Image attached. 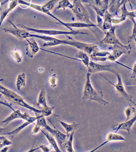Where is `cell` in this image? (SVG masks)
<instances>
[{
	"instance_id": "6da1fadb",
	"label": "cell",
	"mask_w": 136,
	"mask_h": 152,
	"mask_svg": "<svg viewBox=\"0 0 136 152\" xmlns=\"http://www.w3.org/2000/svg\"><path fill=\"white\" fill-rule=\"evenodd\" d=\"M59 45H69L77 48L80 50L86 53L89 56L98 50L97 45L86 43L73 39L71 37L67 36L65 39H60L53 37L52 41L45 42L43 45V47H53Z\"/></svg>"
},
{
	"instance_id": "7a4b0ae2",
	"label": "cell",
	"mask_w": 136,
	"mask_h": 152,
	"mask_svg": "<svg viewBox=\"0 0 136 152\" xmlns=\"http://www.w3.org/2000/svg\"><path fill=\"white\" fill-rule=\"evenodd\" d=\"M0 93L10 102L15 105L22 107L33 111L35 114L43 115L44 111L42 109H38L31 106L24 101L21 97L15 91L0 84Z\"/></svg>"
},
{
	"instance_id": "3957f363",
	"label": "cell",
	"mask_w": 136,
	"mask_h": 152,
	"mask_svg": "<svg viewBox=\"0 0 136 152\" xmlns=\"http://www.w3.org/2000/svg\"><path fill=\"white\" fill-rule=\"evenodd\" d=\"M91 74L87 72L86 79L82 99L85 100L94 101L102 106H105L108 102L103 98V92L96 90L91 82L90 76Z\"/></svg>"
},
{
	"instance_id": "277c9868",
	"label": "cell",
	"mask_w": 136,
	"mask_h": 152,
	"mask_svg": "<svg viewBox=\"0 0 136 152\" xmlns=\"http://www.w3.org/2000/svg\"><path fill=\"white\" fill-rule=\"evenodd\" d=\"M8 21L11 24V27L4 28L3 29V31L6 33L12 35L20 40H23L28 38H37L48 42L51 41L52 40V37L50 36L32 34L25 29L20 28L17 27L11 21L9 20Z\"/></svg>"
},
{
	"instance_id": "5b68a950",
	"label": "cell",
	"mask_w": 136,
	"mask_h": 152,
	"mask_svg": "<svg viewBox=\"0 0 136 152\" xmlns=\"http://www.w3.org/2000/svg\"><path fill=\"white\" fill-rule=\"evenodd\" d=\"M36 125L39 126L40 128L43 127L47 130L48 133L53 136L57 141L60 147H62L63 145L68 136L67 134H65L57 129L54 126V128H52L48 124L45 117L41 115L37 119Z\"/></svg>"
},
{
	"instance_id": "8992f818",
	"label": "cell",
	"mask_w": 136,
	"mask_h": 152,
	"mask_svg": "<svg viewBox=\"0 0 136 152\" xmlns=\"http://www.w3.org/2000/svg\"><path fill=\"white\" fill-rule=\"evenodd\" d=\"M116 27L112 26L108 31L105 32V36L102 40L99 42L100 45H113V46L121 48L126 50L130 53L131 47V45H125L122 43L117 39L116 34Z\"/></svg>"
},
{
	"instance_id": "52a82bcc",
	"label": "cell",
	"mask_w": 136,
	"mask_h": 152,
	"mask_svg": "<svg viewBox=\"0 0 136 152\" xmlns=\"http://www.w3.org/2000/svg\"><path fill=\"white\" fill-rule=\"evenodd\" d=\"M24 29L26 31L39 34L45 35L46 36L57 35H87L88 34L83 32L78 31H63L57 30L38 29L32 28L24 26Z\"/></svg>"
},
{
	"instance_id": "ba28073f",
	"label": "cell",
	"mask_w": 136,
	"mask_h": 152,
	"mask_svg": "<svg viewBox=\"0 0 136 152\" xmlns=\"http://www.w3.org/2000/svg\"><path fill=\"white\" fill-rule=\"evenodd\" d=\"M82 3L81 0H73L74 7L72 10L80 22L92 24V22L90 20L88 10Z\"/></svg>"
},
{
	"instance_id": "9c48e42d",
	"label": "cell",
	"mask_w": 136,
	"mask_h": 152,
	"mask_svg": "<svg viewBox=\"0 0 136 152\" xmlns=\"http://www.w3.org/2000/svg\"><path fill=\"white\" fill-rule=\"evenodd\" d=\"M96 11L97 16L103 17L109 7V0H81Z\"/></svg>"
},
{
	"instance_id": "30bf717a",
	"label": "cell",
	"mask_w": 136,
	"mask_h": 152,
	"mask_svg": "<svg viewBox=\"0 0 136 152\" xmlns=\"http://www.w3.org/2000/svg\"><path fill=\"white\" fill-rule=\"evenodd\" d=\"M88 69V72L91 74L99 72H107L117 74L118 72L115 66L111 64H102L97 63L93 61H90Z\"/></svg>"
},
{
	"instance_id": "8fae6325",
	"label": "cell",
	"mask_w": 136,
	"mask_h": 152,
	"mask_svg": "<svg viewBox=\"0 0 136 152\" xmlns=\"http://www.w3.org/2000/svg\"><path fill=\"white\" fill-rule=\"evenodd\" d=\"M117 76V84H114L113 83L111 82L109 80L107 79L106 77L103 76V75H101L103 77V78L105 79L106 80L107 82H109V83H111L112 85L113 86L116 91H117V94L119 95L121 97H123L124 99L126 100L129 102H131L133 103L135 105V103L132 100V97L130 96L127 93V92L125 90V86H124V84H123V81H122L121 77V75H120L119 73H118L116 75Z\"/></svg>"
},
{
	"instance_id": "7c38bea8",
	"label": "cell",
	"mask_w": 136,
	"mask_h": 152,
	"mask_svg": "<svg viewBox=\"0 0 136 152\" xmlns=\"http://www.w3.org/2000/svg\"><path fill=\"white\" fill-rule=\"evenodd\" d=\"M126 4H124L121 7V15L119 18H113L112 23L118 24L124 22L128 17L132 22L133 23H136V11H129L126 9Z\"/></svg>"
},
{
	"instance_id": "4fadbf2b",
	"label": "cell",
	"mask_w": 136,
	"mask_h": 152,
	"mask_svg": "<svg viewBox=\"0 0 136 152\" xmlns=\"http://www.w3.org/2000/svg\"><path fill=\"white\" fill-rule=\"evenodd\" d=\"M32 116L30 115L27 113H23L19 110H13V112L10 115L2 121L0 123V125L3 124H7L12 121L16 119H21L24 121L28 120Z\"/></svg>"
},
{
	"instance_id": "5bb4252c",
	"label": "cell",
	"mask_w": 136,
	"mask_h": 152,
	"mask_svg": "<svg viewBox=\"0 0 136 152\" xmlns=\"http://www.w3.org/2000/svg\"><path fill=\"white\" fill-rule=\"evenodd\" d=\"M25 40L27 41L26 53L29 57L32 58L39 52L40 48L34 38L26 39Z\"/></svg>"
},
{
	"instance_id": "9a60e30c",
	"label": "cell",
	"mask_w": 136,
	"mask_h": 152,
	"mask_svg": "<svg viewBox=\"0 0 136 152\" xmlns=\"http://www.w3.org/2000/svg\"><path fill=\"white\" fill-rule=\"evenodd\" d=\"M136 120V117L135 116L128 120L115 125L113 127V130L115 131V133H117L118 131L124 130L127 131L129 134L131 132V128L133 124L135 122Z\"/></svg>"
},
{
	"instance_id": "2e32d148",
	"label": "cell",
	"mask_w": 136,
	"mask_h": 152,
	"mask_svg": "<svg viewBox=\"0 0 136 152\" xmlns=\"http://www.w3.org/2000/svg\"><path fill=\"white\" fill-rule=\"evenodd\" d=\"M115 48L113 49V50L112 52L110 53V55L108 56L107 57L108 60H110L111 61H113V62H116L117 63L121 65L124 66L126 68H129V69H132L131 68H129L126 66L124 65L121 64V63H118L116 61V60L118 58H119L122 55L124 54H126V53H129V52H128L126 50L124 49V48H121L118 47H116V46H113Z\"/></svg>"
},
{
	"instance_id": "e0dca14e",
	"label": "cell",
	"mask_w": 136,
	"mask_h": 152,
	"mask_svg": "<svg viewBox=\"0 0 136 152\" xmlns=\"http://www.w3.org/2000/svg\"><path fill=\"white\" fill-rule=\"evenodd\" d=\"M126 141V139L124 137L122 136V135H120L117 134L116 133H108L107 135L106 140L105 141L101 144L98 147H96V148L93 149L90 152H95V151L97 150V149H99L101 147H103V146L105 145L108 142H112V141Z\"/></svg>"
},
{
	"instance_id": "ac0fdd59",
	"label": "cell",
	"mask_w": 136,
	"mask_h": 152,
	"mask_svg": "<svg viewBox=\"0 0 136 152\" xmlns=\"http://www.w3.org/2000/svg\"><path fill=\"white\" fill-rule=\"evenodd\" d=\"M40 115H37L36 117L32 116L31 118L28 120L25 121V122L20 125V126H18L15 129L13 130L11 132H8L4 134V135H13L14 134H17V133H19L20 132L24 129L25 127H27L29 125H31V124H33L34 122L36 121L37 119L40 116Z\"/></svg>"
},
{
	"instance_id": "d6986e66",
	"label": "cell",
	"mask_w": 136,
	"mask_h": 152,
	"mask_svg": "<svg viewBox=\"0 0 136 152\" xmlns=\"http://www.w3.org/2000/svg\"><path fill=\"white\" fill-rule=\"evenodd\" d=\"M110 53V52L107 51H100L98 50L92 53L89 56L94 61L104 62L108 60L107 57Z\"/></svg>"
},
{
	"instance_id": "ffe728a7",
	"label": "cell",
	"mask_w": 136,
	"mask_h": 152,
	"mask_svg": "<svg viewBox=\"0 0 136 152\" xmlns=\"http://www.w3.org/2000/svg\"><path fill=\"white\" fill-rule=\"evenodd\" d=\"M18 4V1H9L7 8L4 9L0 12V27L9 12L14 10Z\"/></svg>"
},
{
	"instance_id": "44dd1931",
	"label": "cell",
	"mask_w": 136,
	"mask_h": 152,
	"mask_svg": "<svg viewBox=\"0 0 136 152\" xmlns=\"http://www.w3.org/2000/svg\"><path fill=\"white\" fill-rule=\"evenodd\" d=\"M103 23L102 24V30L104 32L108 31L112 27L113 16L107 10L104 14L103 17Z\"/></svg>"
},
{
	"instance_id": "7402d4cb",
	"label": "cell",
	"mask_w": 136,
	"mask_h": 152,
	"mask_svg": "<svg viewBox=\"0 0 136 152\" xmlns=\"http://www.w3.org/2000/svg\"><path fill=\"white\" fill-rule=\"evenodd\" d=\"M40 131L46 137L51 147H52V148H53L55 151L56 152H61V151L60 150V148H59L54 137L52 135H51L50 133H46V132L43 131L41 129Z\"/></svg>"
},
{
	"instance_id": "603a6c76",
	"label": "cell",
	"mask_w": 136,
	"mask_h": 152,
	"mask_svg": "<svg viewBox=\"0 0 136 152\" xmlns=\"http://www.w3.org/2000/svg\"><path fill=\"white\" fill-rule=\"evenodd\" d=\"M75 59L77 61H81L85 66L88 68L89 66L90 59H89V56L86 53L80 50L78 53L75 56Z\"/></svg>"
},
{
	"instance_id": "cb8c5ba5",
	"label": "cell",
	"mask_w": 136,
	"mask_h": 152,
	"mask_svg": "<svg viewBox=\"0 0 136 152\" xmlns=\"http://www.w3.org/2000/svg\"><path fill=\"white\" fill-rule=\"evenodd\" d=\"M59 123L61 124V126L64 127L66 132V134L69 135V134L74 131H75L80 126V124L73 123V124H67L63 121H60Z\"/></svg>"
},
{
	"instance_id": "d4e9b609",
	"label": "cell",
	"mask_w": 136,
	"mask_h": 152,
	"mask_svg": "<svg viewBox=\"0 0 136 152\" xmlns=\"http://www.w3.org/2000/svg\"><path fill=\"white\" fill-rule=\"evenodd\" d=\"M75 131L72 132L67 137L66 141L63 145L62 147L65 148L67 152H74L73 148V141L74 139V135Z\"/></svg>"
},
{
	"instance_id": "484cf974",
	"label": "cell",
	"mask_w": 136,
	"mask_h": 152,
	"mask_svg": "<svg viewBox=\"0 0 136 152\" xmlns=\"http://www.w3.org/2000/svg\"><path fill=\"white\" fill-rule=\"evenodd\" d=\"M26 76L25 73H20L17 76L16 87L17 90L20 91L26 85Z\"/></svg>"
},
{
	"instance_id": "4316f807",
	"label": "cell",
	"mask_w": 136,
	"mask_h": 152,
	"mask_svg": "<svg viewBox=\"0 0 136 152\" xmlns=\"http://www.w3.org/2000/svg\"><path fill=\"white\" fill-rule=\"evenodd\" d=\"M37 105L42 107V108H46L49 106L47 104L46 97V93L44 89H42L38 96Z\"/></svg>"
},
{
	"instance_id": "83f0119b",
	"label": "cell",
	"mask_w": 136,
	"mask_h": 152,
	"mask_svg": "<svg viewBox=\"0 0 136 152\" xmlns=\"http://www.w3.org/2000/svg\"><path fill=\"white\" fill-rule=\"evenodd\" d=\"M73 7L74 6L73 4L71 3L69 0H61L59 1L55 10H57L60 9L65 10L66 9H69L72 10Z\"/></svg>"
},
{
	"instance_id": "f1b7e54d",
	"label": "cell",
	"mask_w": 136,
	"mask_h": 152,
	"mask_svg": "<svg viewBox=\"0 0 136 152\" xmlns=\"http://www.w3.org/2000/svg\"><path fill=\"white\" fill-rule=\"evenodd\" d=\"M12 57L17 63H20L23 60V56L21 52L18 49H15L11 53Z\"/></svg>"
},
{
	"instance_id": "f546056e",
	"label": "cell",
	"mask_w": 136,
	"mask_h": 152,
	"mask_svg": "<svg viewBox=\"0 0 136 152\" xmlns=\"http://www.w3.org/2000/svg\"><path fill=\"white\" fill-rule=\"evenodd\" d=\"M135 108L131 105H129L128 107L126 108L125 110V114L126 115V119L125 121H126L131 119L134 114L135 113Z\"/></svg>"
},
{
	"instance_id": "4dcf8cb0",
	"label": "cell",
	"mask_w": 136,
	"mask_h": 152,
	"mask_svg": "<svg viewBox=\"0 0 136 152\" xmlns=\"http://www.w3.org/2000/svg\"><path fill=\"white\" fill-rule=\"evenodd\" d=\"M12 144V142L4 136H0V150L5 146H9Z\"/></svg>"
},
{
	"instance_id": "1f68e13d",
	"label": "cell",
	"mask_w": 136,
	"mask_h": 152,
	"mask_svg": "<svg viewBox=\"0 0 136 152\" xmlns=\"http://www.w3.org/2000/svg\"><path fill=\"white\" fill-rule=\"evenodd\" d=\"M57 80V76L56 74H53L50 77L49 79V82L52 88H55L56 87Z\"/></svg>"
},
{
	"instance_id": "d6a6232c",
	"label": "cell",
	"mask_w": 136,
	"mask_h": 152,
	"mask_svg": "<svg viewBox=\"0 0 136 152\" xmlns=\"http://www.w3.org/2000/svg\"><path fill=\"white\" fill-rule=\"evenodd\" d=\"M136 23H133V30H132V34L131 36L129 37L128 39V43L131 42V41H134V42L136 43Z\"/></svg>"
},
{
	"instance_id": "836d02e7",
	"label": "cell",
	"mask_w": 136,
	"mask_h": 152,
	"mask_svg": "<svg viewBox=\"0 0 136 152\" xmlns=\"http://www.w3.org/2000/svg\"><path fill=\"white\" fill-rule=\"evenodd\" d=\"M39 148H41L43 152H48L50 151L51 148L50 147H48L46 145H42L39 146Z\"/></svg>"
},
{
	"instance_id": "e575fe53",
	"label": "cell",
	"mask_w": 136,
	"mask_h": 152,
	"mask_svg": "<svg viewBox=\"0 0 136 152\" xmlns=\"http://www.w3.org/2000/svg\"><path fill=\"white\" fill-rule=\"evenodd\" d=\"M135 1L136 0H121L120 6L121 7L124 4H126V3L128 2L129 3H131V2H134V3H135Z\"/></svg>"
},
{
	"instance_id": "d590c367",
	"label": "cell",
	"mask_w": 136,
	"mask_h": 152,
	"mask_svg": "<svg viewBox=\"0 0 136 152\" xmlns=\"http://www.w3.org/2000/svg\"><path fill=\"white\" fill-rule=\"evenodd\" d=\"M2 95L1 94H0V98L2 97ZM0 104H3V105H5V106H7L8 107L10 108V109H11L12 110H14L13 108L11 106V105H10V104H8V103H6L5 102H2V101L0 100Z\"/></svg>"
},
{
	"instance_id": "8d00e7d4",
	"label": "cell",
	"mask_w": 136,
	"mask_h": 152,
	"mask_svg": "<svg viewBox=\"0 0 136 152\" xmlns=\"http://www.w3.org/2000/svg\"><path fill=\"white\" fill-rule=\"evenodd\" d=\"M132 71L131 77L132 78H135L136 77V64H135L133 66V68L132 69Z\"/></svg>"
},
{
	"instance_id": "74e56055",
	"label": "cell",
	"mask_w": 136,
	"mask_h": 152,
	"mask_svg": "<svg viewBox=\"0 0 136 152\" xmlns=\"http://www.w3.org/2000/svg\"><path fill=\"white\" fill-rule=\"evenodd\" d=\"M10 148V147H8V146H5V147H3V148H2L0 150V152H7L9 151Z\"/></svg>"
},
{
	"instance_id": "f35d334b",
	"label": "cell",
	"mask_w": 136,
	"mask_h": 152,
	"mask_svg": "<svg viewBox=\"0 0 136 152\" xmlns=\"http://www.w3.org/2000/svg\"><path fill=\"white\" fill-rule=\"evenodd\" d=\"M0 126H1V125H0ZM4 128H3L2 127H0V133H1V132L4 130Z\"/></svg>"
},
{
	"instance_id": "ab89813d",
	"label": "cell",
	"mask_w": 136,
	"mask_h": 152,
	"mask_svg": "<svg viewBox=\"0 0 136 152\" xmlns=\"http://www.w3.org/2000/svg\"><path fill=\"white\" fill-rule=\"evenodd\" d=\"M3 81H4V79H0V82Z\"/></svg>"
},
{
	"instance_id": "60d3db41",
	"label": "cell",
	"mask_w": 136,
	"mask_h": 152,
	"mask_svg": "<svg viewBox=\"0 0 136 152\" xmlns=\"http://www.w3.org/2000/svg\"><path fill=\"white\" fill-rule=\"evenodd\" d=\"M18 1V0H9V1Z\"/></svg>"
}]
</instances>
